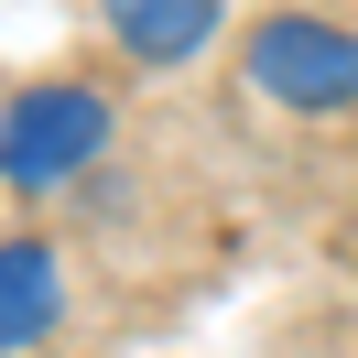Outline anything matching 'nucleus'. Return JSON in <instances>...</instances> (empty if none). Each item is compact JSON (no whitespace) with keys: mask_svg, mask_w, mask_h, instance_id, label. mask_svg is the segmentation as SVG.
I'll return each mask as SVG.
<instances>
[{"mask_svg":"<svg viewBox=\"0 0 358 358\" xmlns=\"http://www.w3.org/2000/svg\"><path fill=\"white\" fill-rule=\"evenodd\" d=\"M109 141V109H98L87 87H33L22 109L0 120V174L22 185V196H44V185H66L76 163Z\"/></svg>","mask_w":358,"mask_h":358,"instance_id":"2","label":"nucleus"},{"mask_svg":"<svg viewBox=\"0 0 358 358\" xmlns=\"http://www.w3.org/2000/svg\"><path fill=\"white\" fill-rule=\"evenodd\" d=\"M250 87L261 98H282V109H348L358 98V33H336V22H304V11H282V22H261L250 33Z\"/></svg>","mask_w":358,"mask_h":358,"instance_id":"1","label":"nucleus"},{"mask_svg":"<svg viewBox=\"0 0 358 358\" xmlns=\"http://www.w3.org/2000/svg\"><path fill=\"white\" fill-rule=\"evenodd\" d=\"M109 33L141 55V66H174L217 33V0H109Z\"/></svg>","mask_w":358,"mask_h":358,"instance_id":"3","label":"nucleus"},{"mask_svg":"<svg viewBox=\"0 0 358 358\" xmlns=\"http://www.w3.org/2000/svg\"><path fill=\"white\" fill-rule=\"evenodd\" d=\"M55 304H66L55 250H0V348H33L55 326Z\"/></svg>","mask_w":358,"mask_h":358,"instance_id":"4","label":"nucleus"}]
</instances>
